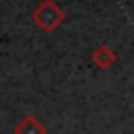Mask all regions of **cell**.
Masks as SVG:
<instances>
[{"instance_id": "2", "label": "cell", "mask_w": 134, "mask_h": 134, "mask_svg": "<svg viewBox=\"0 0 134 134\" xmlns=\"http://www.w3.org/2000/svg\"><path fill=\"white\" fill-rule=\"evenodd\" d=\"M13 134H46V126L36 115H25L15 124Z\"/></svg>"}, {"instance_id": "1", "label": "cell", "mask_w": 134, "mask_h": 134, "mask_svg": "<svg viewBox=\"0 0 134 134\" xmlns=\"http://www.w3.org/2000/svg\"><path fill=\"white\" fill-rule=\"evenodd\" d=\"M61 21H63V10L52 0H44L34 10V23L42 31H52L57 25H61Z\"/></svg>"}, {"instance_id": "3", "label": "cell", "mask_w": 134, "mask_h": 134, "mask_svg": "<svg viewBox=\"0 0 134 134\" xmlns=\"http://www.w3.org/2000/svg\"><path fill=\"white\" fill-rule=\"evenodd\" d=\"M115 61H117V54H115V50H113L111 46H107V44L98 46V48L92 52V63H94L98 69H109Z\"/></svg>"}]
</instances>
